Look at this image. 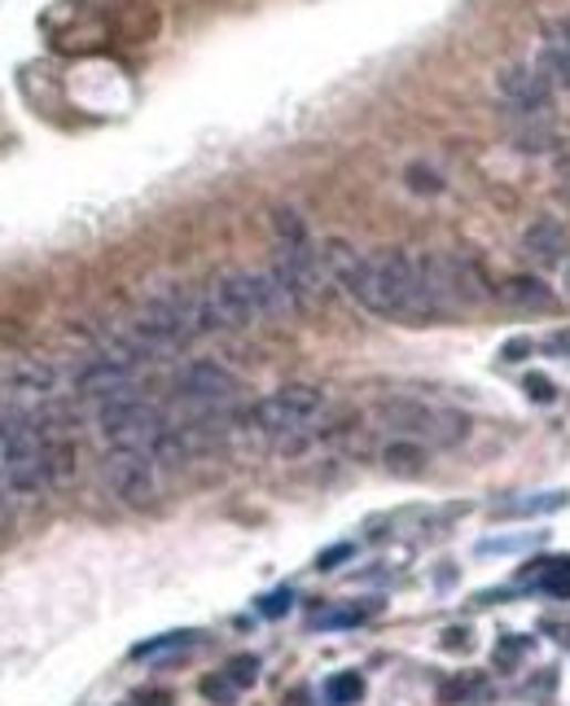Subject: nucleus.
I'll return each mask as SVG.
<instances>
[{
  "label": "nucleus",
  "mask_w": 570,
  "mask_h": 706,
  "mask_svg": "<svg viewBox=\"0 0 570 706\" xmlns=\"http://www.w3.org/2000/svg\"><path fill=\"white\" fill-rule=\"evenodd\" d=\"M505 355H509V360H522V355H527V343H509Z\"/></svg>",
  "instance_id": "31"
},
{
  "label": "nucleus",
  "mask_w": 570,
  "mask_h": 706,
  "mask_svg": "<svg viewBox=\"0 0 570 706\" xmlns=\"http://www.w3.org/2000/svg\"><path fill=\"white\" fill-rule=\"evenodd\" d=\"M522 386H527V395H531L536 404H553V399H558V386H553L545 373H527V382H522Z\"/></svg>",
  "instance_id": "25"
},
{
  "label": "nucleus",
  "mask_w": 570,
  "mask_h": 706,
  "mask_svg": "<svg viewBox=\"0 0 570 706\" xmlns=\"http://www.w3.org/2000/svg\"><path fill=\"white\" fill-rule=\"evenodd\" d=\"M549 352H558V355H570V330H558L553 339H549Z\"/></svg>",
  "instance_id": "30"
},
{
  "label": "nucleus",
  "mask_w": 570,
  "mask_h": 706,
  "mask_svg": "<svg viewBox=\"0 0 570 706\" xmlns=\"http://www.w3.org/2000/svg\"><path fill=\"white\" fill-rule=\"evenodd\" d=\"M496 93H500L505 106L518 111V115H540V111L553 102V84H549L540 71H531V66H505V71L496 75Z\"/></svg>",
  "instance_id": "8"
},
{
  "label": "nucleus",
  "mask_w": 570,
  "mask_h": 706,
  "mask_svg": "<svg viewBox=\"0 0 570 706\" xmlns=\"http://www.w3.org/2000/svg\"><path fill=\"white\" fill-rule=\"evenodd\" d=\"M382 461H386V470L400 474V478H417V474H426V448L417 439H400V444L382 448Z\"/></svg>",
  "instance_id": "16"
},
{
  "label": "nucleus",
  "mask_w": 570,
  "mask_h": 706,
  "mask_svg": "<svg viewBox=\"0 0 570 706\" xmlns=\"http://www.w3.org/2000/svg\"><path fill=\"white\" fill-rule=\"evenodd\" d=\"M0 386L18 399H49L58 391V373L40 360H13L4 373H0Z\"/></svg>",
  "instance_id": "10"
},
{
  "label": "nucleus",
  "mask_w": 570,
  "mask_h": 706,
  "mask_svg": "<svg viewBox=\"0 0 570 706\" xmlns=\"http://www.w3.org/2000/svg\"><path fill=\"white\" fill-rule=\"evenodd\" d=\"M408 189H417V194H439L444 180H439L435 172H426V167H408Z\"/></svg>",
  "instance_id": "27"
},
{
  "label": "nucleus",
  "mask_w": 570,
  "mask_h": 706,
  "mask_svg": "<svg viewBox=\"0 0 570 706\" xmlns=\"http://www.w3.org/2000/svg\"><path fill=\"white\" fill-rule=\"evenodd\" d=\"M417 268H422V285H426V299H431L435 316L465 312L478 299H487V285H483L478 268L460 255H417Z\"/></svg>",
  "instance_id": "4"
},
{
  "label": "nucleus",
  "mask_w": 570,
  "mask_h": 706,
  "mask_svg": "<svg viewBox=\"0 0 570 706\" xmlns=\"http://www.w3.org/2000/svg\"><path fill=\"white\" fill-rule=\"evenodd\" d=\"M500 299L518 312H549L553 308V285H545L540 277H509L500 285Z\"/></svg>",
  "instance_id": "13"
},
{
  "label": "nucleus",
  "mask_w": 570,
  "mask_h": 706,
  "mask_svg": "<svg viewBox=\"0 0 570 706\" xmlns=\"http://www.w3.org/2000/svg\"><path fill=\"white\" fill-rule=\"evenodd\" d=\"M158 461L141 448H111L102 461V482L111 487L114 500L132 505V509H149L158 500Z\"/></svg>",
  "instance_id": "6"
},
{
  "label": "nucleus",
  "mask_w": 570,
  "mask_h": 706,
  "mask_svg": "<svg viewBox=\"0 0 570 706\" xmlns=\"http://www.w3.org/2000/svg\"><path fill=\"white\" fill-rule=\"evenodd\" d=\"M527 654H531V641L505 636V641H500V650H496V663H500V667H509V663H518V658H527Z\"/></svg>",
  "instance_id": "26"
},
{
  "label": "nucleus",
  "mask_w": 570,
  "mask_h": 706,
  "mask_svg": "<svg viewBox=\"0 0 570 706\" xmlns=\"http://www.w3.org/2000/svg\"><path fill=\"white\" fill-rule=\"evenodd\" d=\"M272 229H277V241H312L303 216L290 211V207H277V211H272Z\"/></svg>",
  "instance_id": "17"
},
{
  "label": "nucleus",
  "mask_w": 570,
  "mask_h": 706,
  "mask_svg": "<svg viewBox=\"0 0 570 706\" xmlns=\"http://www.w3.org/2000/svg\"><path fill=\"white\" fill-rule=\"evenodd\" d=\"M246 285H250V299H255V316H259V321H281V316L294 312V299L286 294V285H281V277H277L272 268L246 272Z\"/></svg>",
  "instance_id": "11"
},
{
  "label": "nucleus",
  "mask_w": 570,
  "mask_h": 706,
  "mask_svg": "<svg viewBox=\"0 0 570 706\" xmlns=\"http://www.w3.org/2000/svg\"><path fill=\"white\" fill-rule=\"evenodd\" d=\"M567 290H570V263H567Z\"/></svg>",
  "instance_id": "32"
},
{
  "label": "nucleus",
  "mask_w": 570,
  "mask_h": 706,
  "mask_svg": "<svg viewBox=\"0 0 570 706\" xmlns=\"http://www.w3.org/2000/svg\"><path fill=\"white\" fill-rule=\"evenodd\" d=\"M540 75L553 89L570 93V18L545 22V53H540Z\"/></svg>",
  "instance_id": "12"
},
{
  "label": "nucleus",
  "mask_w": 570,
  "mask_h": 706,
  "mask_svg": "<svg viewBox=\"0 0 570 706\" xmlns=\"http://www.w3.org/2000/svg\"><path fill=\"white\" fill-rule=\"evenodd\" d=\"M176 395L189 408V417H211V413H228V404L241 395V382L216 360H194L180 368Z\"/></svg>",
  "instance_id": "5"
},
{
  "label": "nucleus",
  "mask_w": 570,
  "mask_h": 706,
  "mask_svg": "<svg viewBox=\"0 0 570 706\" xmlns=\"http://www.w3.org/2000/svg\"><path fill=\"white\" fill-rule=\"evenodd\" d=\"M237 694H241V689H237V685L228 681L225 672H220V676H207V681H203V698H211L216 706H232V703H237Z\"/></svg>",
  "instance_id": "22"
},
{
  "label": "nucleus",
  "mask_w": 570,
  "mask_h": 706,
  "mask_svg": "<svg viewBox=\"0 0 570 706\" xmlns=\"http://www.w3.org/2000/svg\"><path fill=\"white\" fill-rule=\"evenodd\" d=\"M570 491H531V496H514L491 505L496 518H531V513H549V509H567Z\"/></svg>",
  "instance_id": "15"
},
{
  "label": "nucleus",
  "mask_w": 570,
  "mask_h": 706,
  "mask_svg": "<svg viewBox=\"0 0 570 706\" xmlns=\"http://www.w3.org/2000/svg\"><path fill=\"white\" fill-rule=\"evenodd\" d=\"M189 641H194V632H167V636H158V641H145V645H136L132 654H136V658H154V654L180 650V645H189Z\"/></svg>",
  "instance_id": "20"
},
{
  "label": "nucleus",
  "mask_w": 570,
  "mask_h": 706,
  "mask_svg": "<svg viewBox=\"0 0 570 706\" xmlns=\"http://www.w3.org/2000/svg\"><path fill=\"white\" fill-rule=\"evenodd\" d=\"M373 417H377L386 430H395V435H404V439H417V444L426 439V444H435V448H456V444L469 439V417H465V413L431 408V404L404 399V395L382 399V404L373 408Z\"/></svg>",
  "instance_id": "1"
},
{
  "label": "nucleus",
  "mask_w": 570,
  "mask_h": 706,
  "mask_svg": "<svg viewBox=\"0 0 570 706\" xmlns=\"http://www.w3.org/2000/svg\"><path fill=\"white\" fill-rule=\"evenodd\" d=\"M351 558V544H339V549H330V553H321V571H330L334 562H346Z\"/></svg>",
  "instance_id": "29"
},
{
  "label": "nucleus",
  "mask_w": 570,
  "mask_h": 706,
  "mask_svg": "<svg viewBox=\"0 0 570 706\" xmlns=\"http://www.w3.org/2000/svg\"><path fill=\"white\" fill-rule=\"evenodd\" d=\"M483 694H487L483 676H460V681H453V685H444V689H439V698H444L448 706L469 703V698H483Z\"/></svg>",
  "instance_id": "18"
},
{
  "label": "nucleus",
  "mask_w": 570,
  "mask_h": 706,
  "mask_svg": "<svg viewBox=\"0 0 570 706\" xmlns=\"http://www.w3.org/2000/svg\"><path fill=\"white\" fill-rule=\"evenodd\" d=\"M225 676L237 685V689H250L255 685V676H259V658L255 654H241V658H232L225 667Z\"/></svg>",
  "instance_id": "21"
},
{
  "label": "nucleus",
  "mask_w": 570,
  "mask_h": 706,
  "mask_svg": "<svg viewBox=\"0 0 570 706\" xmlns=\"http://www.w3.org/2000/svg\"><path fill=\"white\" fill-rule=\"evenodd\" d=\"M545 592L553 596H570V562H545Z\"/></svg>",
  "instance_id": "23"
},
{
  "label": "nucleus",
  "mask_w": 570,
  "mask_h": 706,
  "mask_svg": "<svg viewBox=\"0 0 570 706\" xmlns=\"http://www.w3.org/2000/svg\"><path fill=\"white\" fill-rule=\"evenodd\" d=\"M290 610V592L281 589V592H272V596H263L259 601V614H268V619H281Z\"/></svg>",
  "instance_id": "28"
},
{
  "label": "nucleus",
  "mask_w": 570,
  "mask_h": 706,
  "mask_svg": "<svg viewBox=\"0 0 570 706\" xmlns=\"http://www.w3.org/2000/svg\"><path fill=\"white\" fill-rule=\"evenodd\" d=\"M522 255L540 268H562V263H570V229L553 216L531 220L522 233Z\"/></svg>",
  "instance_id": "9"
},
{
  "label": "nucleus",
  "mask_w": 570,
  "mask_h": 706,
  "mask_svg": "<svg viewBox=\"0 0 570 706\" xmlns=\"http://www.w3.org/2000/svg\"><path fill=\"white\" fill-rule=\"evenodd\" d=\"M369 619V605H351V610H330L317 619V627H355Z\"/></svg>",
  "instance_id": "24"
},
{
  "label": "nucleus",
  "mask_w": 570,
  "mask_h": 706,
  "mask_svg": "<svg viewBox=\"0 0 570 706\" xmlns=\"http://www.w3.org/2000/svg\"><path fill=\"white\" fill-rule=\"evenodd\" d=\"M163 430H167V417L136 386H127V391H118V395L97 404V435L106 439V448H141V453H149Z\"/></svg>",
  "instance_id": "2"
},
{
  "label": "nucleus",
  "mask_w": 570,
  "mask_h": 706,
  "mask_svg": "<svg viewBox=\"0 0 570 706\" xmlns=\"http://www.w3.org/2000/svg\"><path fill=\"white\" fill-rule=\"evenodd\" d=\"M317 259H321V272H325V281L346 285V281L355 277V268H360V259H364V255H360L351 241L330 237V241H321V246H317Z\"/></svg>",
  "instance_id": "14"
},
{
  "label": "nucleus",
  "mask_w": 570,
  "mask_h": 706,
  "mask_svg": "<svg viewBox=\"0 0 570 706\" xmlns=\"http://www.w3.org/2000/svg\"><path fill=\"white\" fill-rule=\"evenodd\" d=\"M207 290V303H211V316H216V330H246L255 325V299H250V285H246V272H220Z\"/></svg>",
  "instance_id": "7"
},
{
  "label": "nucleus",
  "mask_w": 570,
  "mask_h": 706,
  "mask_svg": "<svg viewBox=\"0 0 570 706\" xmlns=\"http://www.w3.org/2000/svg\"><path fill=\"white\" fill-rule=\"evenodd\" d=\"M321 408H325V395H321L317 386H308V382H290V386H281V391L263 395L259 404H250L241 422H246L250 430H259V435L286 439V435L308 430V426L321 417Z\"/></svg>",
  "instance_id": "3"
},
{
  "label": "nucleus",
  "mask_w": 570,
  "mask_h": 706,
  "mask_svg": "<svg viewBox=\"0 0 570 706\" xmlns=\"http://www.w3.org/2000/svg\"><path fill=\"white\" fill-rule=\"evenodd\" d=\"M325 694H330V703L334 706H346L364 694V681H360L355 672H342V676H334V681L325 685Z\"/></svg>",
  "instance_id": "19"
}]
</instances>
